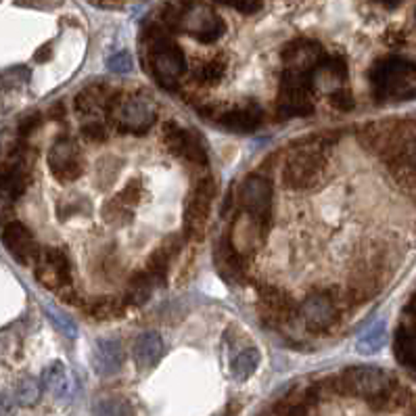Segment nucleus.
<instances>
[{"instance_id": "nucleus-1", "label": "nucleus", "mask_w": 416, "mask_h": 416, "mask_svg": "<svg viewBox=\"0 0 416 416\" xmlns=\"http://www.w3.org/2000/svg\"><path fill=\"white\" fill-rule=\"evenodd\" d=\"M337 140V134H314L297 142V147L291 149L285 167H283V180L288 189L303 191L318 182L324 170V153L326 149Z\"/></svg>"}, {"instance_id": "nucleus-2", "label": "nucleus", "mask_w": 416, "mask_h": 416, "mask_svg": "<svg viewBox=\"0 0 416 416\" xmlns=\"http://www.w3.org/2000/svg\"><path fill=\"white\" fill-rule=\"evenodd\" d=\"M105 109L111 113L115 126H120L124 132H130V134H145L157 122L155 107L145 96H130L111 90Z\"/></svg>"}, {"instance_id": "nucleus-3", "label": "nucleus", "mask_w": 416, "mask_h": 416, "mask_svg": "<svg viewBox=\"0 0 416 416\" xmlns=\"http://www.w3.org/2000/svg\"><path fill=\"white\" fill-rule=\"evenodd\" d=\"M239 199L243 203V207L254 214L259 224L266 230L272 224V184L268 178L251 174L247 176L241 187H239Z\"/></svg>"}, {"instance_id": "nucleus-4", "label": "nucleus", "mask_w": 416, "mask_h": 416, "mask_svg": "<svg viewBox=\"0 0 416 416\" xmlns=\"http://www.w3.org/2000/svg\"><path fill=\"white\" fill-rule=\"evenodd\" d=\"M36 279L51 291L67 293L71 285V264L61 249H44L36 257Z\"/></svg>"}, {"instance_id": "nucleus-5", "label": "nucleus", "mask_w": 416, "mask_h": 416, "mask_svg": "<svg viewBox=\"0 0 416 416\" xmlns=\"http://www.w3.org/2000/svg\"><path fill=\"white\" fill-rule=\"evenodd\" d=\"M389 385V377L379 368H370V366H358L345 370L337 381L335 387L339 391L352 393V395H381Z\"/></svg>"}, {"instance_id": "nucleus-6", "label": "nucleus", "mask_w": 416, "mask_h": 416, "mask_svg": "<svg viewBox=\"0 0 416 416\" xmlns=\"http://www.w3.org/2000/svg\"><path fill=\"white\" fill-rule=\"evenodd\" d=\"M324 57L326 55L321 44L314 40H306V38H297L281 48L283 67H288L299 73H316Z\"/></svg>"}, {"instance_id": "nucleus-7", "label": "nucleus", "mask_w": 416, "mask_h": 416, "mask_svg": "<svg viewBox=\"0 0 416 416\" xmlns=\"http://www.w3.org/2000/svg\"><path fill=\"white\" fill-rule=\"evenodd\" d=\"M266 228L259 224L254 214L249 212H241L234 222H232V230H230V245L234 247V251L243 257H251L259 249L264 236H266Z\"/></svg>"}, {"instance_id": "nucleus-8", "label": "nucleus", "mask_w": 416, "mask_h": 416, "mask_svg": "<svg viewBox=\"0 0 416 416\" xmlns=\"http://www.w3.org/2000/svg\"><path fill=\"white\" fill-rule=\"evenodd\" d=\"M216 192V184L212 178H203L197 182L192 199L189 201L187 214H184V228H187V236H199L205 228L207 216H209V205Z\"/></svg>"}, {"instance_id": "nucleus-9", "label": "nucleus", "mask_w": 416, "mask_h": 416, "mask_svg": "<svg viewBox=\"0 0 416 416\" xmlns=\"http://www.w3.org/2000/svg\"><path fill=\"white\" fill-rule=\"evenodd\" d=\"M212 120L216 124H220L222 128L232 130V132H254L264 122V109L259 103L249 98L245 105L216 111V115Z\"/></svg>"}, {"instance_id": "nucleus-10", "label": "nucleus", "mask_w": 416, "mask_h": 416, "mask_svg": "<svg viewBox=\"0 0 416 416\" xmlns=\"http://www.w3.org/2000/svg\"><path fill=\"white\" fill-rule=\"evenodd\" d=\"M299 314H301L303 322L310 328H314V331L333 328L337 324V321H339V312H337L335 299L328 293H314V295H310L301 303Z\"/></svg>"}, {"instance_id": "nucleus-11", "label": "nucleus", "mask_w": 416, "mask_h": 416, "mask_svg": "<svg viewBox=\"0 0 416 416\" xmlns=\"http://www.w3.org/2000/svg\"><path fill=\"white\" fill-rule=\"evenodd\" d=\"M312 93L291 84V82H281L279 86V100H276V118L279 120H291V118H306L314 113V103H312Z\"/></svg>"}, {"instance_id": "nucleus-12", "label": "nucleus", "mask_w": 416, "mask_h": 416, "mask_svg": "<svg viewBox=\"0 0 416 416\" xmlns=\"http://www.w3.org/2000/svg\"><path fill=\"white\" fill-rule=\"evenodd\" d=\"M165 145L170 147V151L182 160H187L192 165L199 167H207V151L203 147V142L192 134L191 130L180 128V126H172L165 132Z\"/></svg>"}, {"instance_id": "nucleus-13", "label": "nucleus", "mask_w": 416, "mask_h": 416, "mask_svg": "<svg viewBox=\"0 0 416 416\" xmlns=\"http://www.w3.org/2000/svg\"><path fill=\"white\" fill-rule=\"evenodd\" d=\"M2 243L19 264H32L38 257V245L30 228L21 222H9L2 230Z\"/></svg>"}, {"instance_id": "nucleus-14", "label": "nucleus", "mask_w": 416, "mask_h": 416, "mask_svg": "<svg viewBox=\"0 0 416 416\" xmlns=\"http://www.w3.org/2000/svg\"><path fill=\"white\" fill-rule=\"evenodd\" d=\"M48 165H51L53 174L61 180H73L84 170V165L80 161V151L67 138L53 145V149L48 153Z\"/></svg>"}, {"instance_id": "nucleus-15", "label": "nucleus", "mask_w": 416, "mask_h": 416, "mask_svg": "<svg viewBox=\"0 0 416 416\" xmlns=\"http://www.w3.org/2000/svg\"><path fill=\"white\" fill-rule=\"evenodd\" d=\"M259 310H261V318L268 324H272V322H287L288 316L295 314L293 301L276 287L259 288Z\"/></svg>"}, {"instance_id": "nucleus-16", "label": "nucleus", "mask_w": 416, "mask_h": 416, "mask_svg": "<svg viewBox=\"0 0 416 416\" xmlns=\"http://www.w3.org/2000/svg\"><path fill=\"white\" fill-rule=\"evenodd\" d=\"M122 364H124V350L118 341L103 339L96 343L95 352H93V366H95L96 375L111 377L120 373Z\"/></svg>"}, {"instance_id": "nucleus-17", "label": "nucleus", "mask_w": 416, "mask_h": 416, "mask_svg": "<svg viewBox=\"0 0 416 416\" xmlns=\"http://www.w3.org/2000/svg\"><path fill=\"white\" fill-rule=\"evenodd\" d=\"M109 95H111L109 84H105V82L88 84L86 88H82L76 95V98H73L76 111L80 115H84V118H95V113H98L100 109H105Z\"/></svg>"}, {"instance_id": "nucleus-18", "label": "nucleus", "mask_w": 416, "mask_h": 416, "mask_svg": "<svg viewBox=\"0 0 416 416\" xmlns=\"http://www.w3.org/2000/svg\"><path fill=\"white\" fill-rule=\"evenodd\" d=\"M42 385L59 402L69 400L73 395V379H71L67 366L61 364V362H55L48 368H44V373H42Z\"/></svg>"}, {"instance_id": "nucleus-19", "label": "nucleus", "mask_w": 416, "mask_h": 416, "mask_svg": "<svg viewBox=\"0 0 416 416\" xmlns=\"http://www.w3.org/2000/svg\"><path fill=\"white\" fill-rule=\"evenodd\" d=\"M216 261H218L220 274L226 281H241L245 276V257L234 251V247L230 245L228 239L220 241V245L216 249Z\"/></svg>"}, {"instance_id": "nucleus-20", "label": "nucleus", "mask_w": 416, "mask_h": 416, "mask_svg": "<svg viewBox=\"0 0 416 416\" xmlns=\"http://www.w3.org/2000/svg\"><path fill=\"white\" fill-rule=\"evenodd\" d=\"M161 353H163V341L155 331L142 333L134 343V358H136L138 366H142V368L155 366L160 362Z\"/></svg>"}, {"instance_id": "nucleus-21", "label": "nucleus", "mask_w": 416, "mask_h": 416, "mask_svg": "<svg viewBox=\"0 0 416 416\" xmlns=\"http://www.w3.org/2000/svg\"><path fill=\"white\" fill-rule=\"evenodd\" d=\"M385 343H387V324L381 321L377 322V324H373V326L358 339L355 350H358V353L370 355V353L379 352Z\"/></svg>"}, {"instance_id": "nucleus-22", "label": "nucleus", "mask_w": 416, "mask_h": 416, "mask_svg": "<svg viewBox=\"0 0 416 416\" xmlns=\"http://www.w3.org/2000/svg\"><path fill=\"white\" fill-rule=\"evenodd\" d=\"M259 360H261V355H259V352H257L256 348L243 350V352L239 353V355L232 360V364H230L232 377H234V379H239V381L249 379V377H251V375L257 370Z\"/></svg>"}, {"instance_id": "nucleus-23", "label": "nucleus", "mask_w": 416, "mask_h": 416, "mask_svg": "<svg viewBox=\"0 0 416 416\" xmlns=\"http://www.w3.org/2000/svg\"><path fill=\"white\" fill-rule=\"evenodd\" d=\"M153 287H155V285H153L149 272H138V274L130 281L126 301H128L130 306H140V303H145V301L151 297Z\"/></svg>"}, {"instance_id": "nucleus-24", "label": "nucleus", "mask_w": 416, "mask_h": 416, "mask_svg": "<svg viewBox=\"0 0 416 416\" xmlns=\"http://www.w3.org/2000/svg\"><path fill=\"white\" fill-rule=\"evenodd\" d=\"M224 73L226 65L222 61H203L192 69V80L199 84H216Z\"/></svg>"}, {"instance_id": "nucleus-25", "label": "nucleus", "mask_w": 416, "mask_h": 416, "mask_svg": "<svg viewBox=\"0 0 416 416\" xmlns=\"http://www.w3.org/2000/svg\"><path fill=\"white\" fill-rule=\"evenodd\" d=\"M15 400L21 406H33L40 400V385L33 379H24L15 389Z\"/></svg>"}, {"instance_id": "nucleus-26", "label": "nucleus", "mask_w": 416, "mask_h": 416, "mask_svg": "<svg viewBox=\"0 0 416 416\" xmlns=\"http://www.w3.org/2000/svg\"><path fill=\"white\" fill-rule=\"evenodd\" d=\"M96 416H134L128 402L124 400H103L95 408Z\"/></svg>"}, {"instance_id": "nucleus-27", "label": "nucleus", "mask_w": 416, "mask_h": 416, "mask_svg": "<svg viewBox=\"0 0 416 416\" xmlns=\"http://www.w3.org/2000/svg\"><path fill=\"white\" fill-rule=\"evenodd\" d=\"M28 76H30L28 67H21V65L19 67H11V69H6L0 76V84L4 88H17V86H21V84L28 82Z\"/></svg>"}, {"instance_id": "nucleus-28", "label": "nucleus", "mask_w": 416, "mask_h": 416, "mask_svg": "<svg viewBox=\"0 0 416 416\" xmlns=\"http://www.w3.org/2000/svg\"><path fill=\"white\" fill-rule=\"evenodd\" d=\"M82 132H84V136H86L88 140H93V142H105V140L109 138V128H107L103 122L95 120V118L84 122Z\"/></svg>"}, {"instance_id": "nucleus-29", "label": "nucleus", "mask_w": 416, "mask_h": 416, "mask_svg": "<svg viewBox=\"0 0 416 416\" xmlns=\"http://www.w3.org/2000/svg\"><path fill=\"white\" fill-rule=\"evenodd\" d=\"M328 103H331V107H335V109H339V111H350L353 107V98L352 95L348 93V90H333L331 95H328Z\"/></svg>"}, {"instance_id": "nucleus-30", "label": "nucleus", "mask_w": 416, "mask_h": 416, "mask_svg": "<svg viewBox=\"0 0 416 416\" xmlns=\"http://www.w3.org/2000/svg\"><path fill=\"white\" fill-rule=\"evenodd\" d=\"M15 201H17V197L11 191H6V189L0 184V222H4L6 218H11L13 207H15Z\"/></svg>"}, {"instance_id": "nucleus-31", "label": "nucleus", "mask_w": 416, "mask_h": 416, "mask_svg": "<svg viewBox=\"0 0 416 416\" xmlns=\"http://www.w3.org/2000/svg\"><path fill=\"white\" fill-rule=\"evenodd\" d=\"M109 69L111 71H115V73H126L130 71V67H132V61H130V55L128 53H118V55H113L111 59H109Z\"/></svg>"}, {"instance_id": "nucleus-32", "label": "nucleus", "mask_w": 416, "mask_h": 416, "mask_svg": "<svg viewBox=\"0 0 416 416\" xmlns=\"http://www.w3.org/2000/svg\"><path fill=\"white\" fill-rule=\"evenodd\" d=\"M40 124H42V115H40V113H32V115H28V118L21 120V124H19V134H21V136H30L33 130L40 128Z\"/></svg>"}, {"instance_id": "nucleus-33", "label": "nucleus", "mask_w": 416, "mask_h": 416, "mask_svg": "<svg viewBox=\"0 0 416 416\" xmlns=\"http://www.w3.org/2000/svg\"><path fill=\"white\" fill-rule=\"evenodd\" d=\"M0 416H15V402L4 393H0Z\"/></svg>"}, {"instance_id": "nucleus-34", "label": "nucleus", "mask_w": 416, "mask_h": 416, "mask_svg": "<svg viewBox=\"0 0 416 416\" xmlns=\"http://www.w3.org/2000/svg\"><path fill=\"white\" fill-rule=\"evenodd\" d=\"M220 416H226V415H220Z\"/></svg>"}]
</instances>
